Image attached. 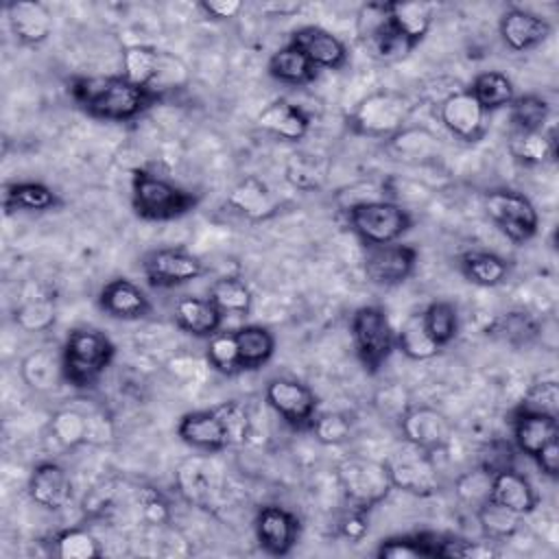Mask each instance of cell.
<instances>
[{
    "label": "cell",
    "instance_id": "41",
    "mask_svg": "<svg viewBox=\"0 0 559 559\" xmlns=\"http://www.w3.org/2000/svg\"><path fill=\"white\" fill-rule=\"evenodd\" d=\"M437 533H415V535H397L382 539L376 555L380 559H419V557H437Z\"/></svg>",
    "mask_w": 559,
    "mask_h": 559
},
{
    "label": "cell",
    "instance_id": "24",
    "mask_svg": "<svg viewBox=\"0 0 559 559\" xmlns=\"http://www.w3.org/2000/svg\"><path fill=\"white\" fill-rule=\"evenodd\" d=\"M177 435L186 445L203 452H221L229 445L225 426L216 408L186 413L177 424Z\"/></svg>",
    "mask_w": 559,
    "mask_h": 559
},
{
    "label": "cell",
    "instance_id": "19",
    "mask_svg": "<svg viewBox=\"0 0 559 559\" xmlns=\"http://www.w3.org/2000/svg\"><path fill=\"white\" fill-rule=\"evenodd\" d=\"M550 31L552 26L548 20L518 7L507 9L498 22L500 39L513 52H526L539 46L550 35Z\"/></svg>",
    "mask_w": 559,
    "mask_h": 559
},
{
    "label": "cell",
    "instance_id": "50",
    "mask_svg": "<svg viewBox=\"0 0 559 559\" xmlns=\"http://www.w3.org/2000/svg\"><path fill=\"white\" fill-rule=\"evenodd\" d=\"M55 555L61 559H96L103 555L98 539L85 528H66L52 537Z\"/></svg>",
    "mask_w": 559,
    "mask_h": 559
},
{
    "label": "cell",
    "instance_id": "5",
    "mask_svg": "<svg viewBox=\"0 0 559 559\" xmlns=\"http://www.w3.org/2000/svg\"><path fill=\"white\" fill-rule=\"evenodd\" d=\"M345 214L349 229L365 247L397 242V238L413 227L411 212L404 205L386 199L354 203Z\"/></svg>",
    "mask_w": 559,
    "mask_h": 559
},
{
    "label": "cell",
    "instance_id": "18",
    "mask_svg": "<svg viewBox=\"0 0 559 559\" xmlns=\"http://www.w3.org/2000/svg\"><path fill=\"white\" fill-rule=\"evenodd\" d=\"M288 44L297 46L317 68L338 70L347 63V46L323 26H299L290 33Z\"/></svg>",
    "mask_w": 559,
    "mask_h": 559
},
{
    "label": "cell",
    "instance_id": "20",
    "mask_svg": "<svg viewBox=\"0 0 559 559\" xmlns=\"http://www.w3.org/2000/svg\"><path fill=\"white\" fill-rule=\"evenodd\" d=\"M72 480L66 467L55 461H41L33 467L28 476V496L35 504L57 511L72 500Z\"/></svg>",
    "mask_w": 559,
    "mask_h": 559
},
{
    "label": "cell",
    "instance_id": "6",
    "mask_svg": "<svg viewBox=\"0 0 559 559\" xmlns=\"http://www.w3.org/2000/svg\"><path fill=\"white\" fill-rule=\"evenodd\" d=\"M352 341L362 369L376 376L395 349V330L380 306H362L352 314Z\"/></svg>",
    "mask_w": 559,
    "mask_h": 559
},
{
    "label": "cell",
    "instance_id": "27",
    "mask_svg": "<svg viewBox=\"0 0 559 559\" xmlns=\"http://www.w3.org/2000/svg\"><path fill=\"white\" fill-rule=\"evenodd\" d=\"M489 500L507 507L518 515H528L537 509L539 496L524 474L515 472L513 467H507L493 474Z\"/></svg>",
    "mask_w": 559,
    "mask_h": 559
},
{
    "label": "cell",
    "instance_id": "47",
    "mask_svg": "<svg viewBox=\"0 0 559 559\" xmlns=\"http://www.w3.org/2000/svg\"><path fill=\"white\" fill-rule=\"evenodd\" d=\"M389 148L393 157L404 162H417L435 155L437 138L426 129H402L389 138Z\"/></svg>",
    "mask_w": 559,
    "mask_h": 559
},
{
    "label": "cell",
    "instance_id": "59",
    "mask_svg": "<svg viewBox=\"0 0 559 559\" xmlns=\"http://www.w3.org/2000/svg\"><path fill=\"white\" fill-rule=\"evenodd\" d=\"M199 9L205 13V17L212 20H231L240 13L242 2L240 0H203Z\"/></svg>",
    "mask_w": 559,
    "mask_h": 559
},
{
    "label": "cell",
    "instance_id": "22",
    "mask_svg": "<svg viewBox=\"0 0 559 559\" xmlns=\"http://www.w3.org/2000/svg\"><path fill=\"white\" fill-rule=\"evenodd\" d=\"M98 308L111 319L138 321L151 312V301L138 284L127 277H116L100 288Z\"/></svg>",
    "mask_w": 559,
    "mask_h": 559
},
{
    "label": "cell",
    "instance_id": "1",
    "mask_svg": "<svg viewBox=\"0 0 559 559\" xmlns=\"http://www.w3.org/2000/svg\"><path fill=\"white\" fill-rule=\"evenodd\" d=\"M72 100L92 118L129 122L153 107L162 94L131 83L127 76H74L68 83Z\"/></svg>",
    "mask_w": 559,
    "mask_h": 559
},
{
    "label": "cell",
    "instance_id": "15",
    "mask_svg": "<svg viewBox=\"0 0 559 559\" xmlns=\"http://www.w3.org/2000/svg\"><path fill=\"white\" fill-rule=\"evenodd\" d=\"M439 120L463 142H478L487 131V111L467 87L454 90L439 100Z\"/></svg>",
    "mask_w": 559,
    "mask_h": 559
},
{
    "label": "cell",
    "instance_id": "28",
    "mask_svg": "<svg viewBox=\"0 0 559 559\" xmlns=\"http://www.w3.org/2000/svg\"><path fill=\"white\" fill-rule=\"evenodd\" d=\"M223 312L207 297H181L175 304V323L181 332L210 338L223 325Z\"/></svg>",
    "mask_w": 559,
    "mask_h": 559
},
{
    "label": "cell",
    "instance_id": "4",
    "mask_svg": "<svg viewBox=\"0 0 559 559\" xmlns=\"http://www.w3.org/2000/svg\"><path fill=\"white\" fill-rule=\"evenodd\" d=\"M413 100L395 90H378L347 114V129L356 135L389 140L404 129L408 116L413 114Z\"/></svg>",
    "mask_w": 559,
    "mask_h": 559
},
{
    "label": "cell",
    "instance_id": "57",
    "mask_svg": "<svg viewBox=\"0 0 559 559\" xmlns=\"http://www.w3.org/2000/svg\"><path fill=\"white\" fill-rule=\"evenodd\" d=\"M511 463H513V448L507 441H491L489 443V454H485L483 461H480V465L491 469L493 474L500 472V469L511 467Z\"/></svg>",
    "mask_w": 559,
    "mask_h": 559
},
{
    "label": "cell",
    "instance_id": "16",
    "mask_svg": "<svg viewBox=\"0 0 559 559\" xmlns=\"http://www.w3.org/2000/svg\"><path fill=\"white\" fill-rule=\"evenodd\" d=\"M258 546L273 557L288 555L299 539V518L280 504H264L253 518Z\"/></svg>",
    "mask_w": 559,
    "mask_h": 559
},
{
    "label": "cell",
    "instance_id": "17",
    "mask_svg": "<svg viewBox=\"0 0 559 559\" xmlns=\"http://www.w3.org/2000/svg\"><path fill=\"white\" fill-rule=\"evenodd\" d=\"M400 432L406 443L435 454L450 443L452 426L443 413L432 406H408L400 419Z\"/></svg>",
    "mask_w": 559,
    "mask_h": 559
},
{
    "label": "cell",
    "instance_id": "61",
    "mask_svg": "<svg viewBox=\"0 0 559 559\" xmlns=\"http://www.w3.org/2000/svg\"><path fill=\"white\" fill-rule=\"evenodd\" d=\"M142 513H144V518L151 524H162L170 515L166 500L159 493H155V491H146L144 493V498H142Z\"/></svg>",
    "mask_w": 559,
    "mask_h": 559
},
{
    "label": "cell",
    "instance_id": "45",
    "mask_svg": "<svg viewBox=\"0 0 559 559\" xmlns=\"http://www.w3.org/2000/svg\"><path fill=\"white\" fill-rule=\"evenodd\" d=\"M491 483L493 472L483 465H476L454 480V493L463 507L476 511L491 498Z\"/></svg>",
    "mask_w": 559,
    "mask_h": 559
},
{
    "label": "cell",
    "instance_id": "54",
    "mask_svg": "<svg viewBox=\"0 0 559 559\" xmlns=\"http://www.w3.org/2000/svg\"><path fill=\"white\" fill-rule=\"evenodd\" d=\"M518 408L557 417L559 415V386H557V382L555 380H544V382L533 384L526 391V395H524V400Z\"/></svg>",
    "mask_w": 559,
    "mask_h": 559
},
{
    "label": "cell",
    "instance_id": "34",
    "mask_svg": "<svg viewBox=\"0 0 559 559\" xmlns=\"http://www.w3.org/2000/svg\"><path fill=\"white\" fill-rule=\"evenodd\" d=\"M509 262L491 251H467L459 258V271L476 286H500L509 275Z\"/></svg>",
    "mask_w": 559,
    "mask_h": 559
},
{
    "label": "cell",
    "instance_id": "11",
    "mask_svg": "<svg viewBox=\"0 0 559 559\" xmlns=\"http://www.w3.org/2000/svg\"><path fill=\"white\" fill-rule=\"evenodd\" d=\"M264 400L295 430H310L319 413L314 391L295 378H271L264 389Z\"/></svg>",
    "mask_w": 559,
    "mask_h": 559
},
{
    "label": "cell",
    "instance_id": "37",
    "mask_svg": "<svg viewBox=\"0 0 559 559\" xmlns=\"http://www.w3.org/2000/svg\"><path fill=\"white\" fill-rule=\"evenodd\" d=\"M94 411H81V408H59L50 417V435L57 443L63 448H76V445H90L92 437V419Z\"/></svg>",
    "mask_w": 559,
    "mask_h": 559
},
{
    "label": "cell",
    "instance_id": "10",
    "mask_svg": "<svg viewBox=\"0 0 559 559\" xmlns=\"http://www.w3.org/2000/svg\"><path fill=\"white\" fill-rule=\"evenodd\" d=\"M356 31L369 55L380 61H397L415 48L391 26L386 15V2L362 4L358 11Z\"/></svg>",
    "mask_w": 559,
    "mask_h": 559
},
{
    "label": "cell",
    "instance_id": "2",
    "mask_svg": "<svg viewBox=\"0 0 559 559\" xmlns=\"http://www.w3.org/2000/svg\"><path fill=\"white\" fill-rule=\"evenodd\" d=\"M116 356L111 338L96 328H74L68 332L61 358L66 382L74 389L94 386Z\"/></svg>",
    "mask_w": 559,
    "mask_h": 559
},
{
    "label": "cell",
    "instance_id": "46",
    "mask_svg": "<svg viewBox=\"0 0 559 559\" xmlns=\"http://www.w3.org/2000/svg\"><path fill=\"white\" fill-rule=\"evenodd\" d=\"M205 360H207L210 369L221 376L240 373L242 367H240V356H238L236 332L218 330L214 336H210L207 347H205Z\"/></svg>",
    "mask_w": 559,
    "mask_h": 559
},
{
    "label": "cell",
    "instance_id": "43",
    "mask_svg": "<svg viewBox=\"0 0 559 559\" xmlns=\"http://www.w3.org/2000/svg\"><path fill=\"white\" fill-rule=\"evenodd\" d=\"M207 299L223 312H231V314H247L251 310V301L253 295L249 290V286L238 280V277H218L207 293Z\"/></svg>",
    "mask_w": 559,
    "mask_h": 559
},
{
    "label": "cell",
    "instance_id": "53",
    "mask_svg": "<svg viewBox=\"0 0 559 559\" xmlns=\"http://www.w3.org/2000/svg\"><path fill=\"white\" fill-rule=\"evenodd\" d=\"M223 426H225V432H227V439H229V445H240L247 441L249 437V430H251V419H249V413L247 408L236 402V400H229L221 406H214Z\"/></svg>",
    "mask_w": 559,
    "mask_h": 559
},
{
    "label": "cell",
    "instance_id": "25",
    "mask_svg": "<svg viewBox=\"0 0 559 559\" xmlns=\"http://www.w3.org/2000/svg\"><path fill=\"white\" fill-rule=\"evenodd\" d=\"M513 426V443L515 450H520L526 456H535L548 441L559 437V424L557 417L533 413V411H520L515 408L511 415Z\"/></svg>",
    "mask_w": 559,
    "mask_h": 559
},
{
    "label": "cell",
    "instance_id": "49",
    "mask_svg": "<svg viewBox=\"0 0 559 559\" xmlns=\"http://www.w3.org/2000/svg\"><path fill=\"white\" fill-rule=\"evenodd\" d=\"M511 122L515 131H544V124L550 116V105L537 94H524L513 98Z\"/></svg>",
    "mask_w": 559,
    "mask_h": 559
},
{
    "label": "cell",
    "instance_id": "26",
    "mask_svg": "<svg viewBox=\"0 0 559 559\" xmlns=\"http://www.w3.org/2000/svg\"><path fill=\"white\" fill-rule=\"evenodd\" d=\"M258 127L280 140L297 142L306 138L310 129V116L301 107L288 103L286 98H277L260 111Z\"/></svg>",
    "mask_w": 559,
    "mask_h": 559
},
{
    "label": "cell",
    "instance_id": "7",
    "mask_svg": "<svg viewBox=\"0 0 559 559\" xmlns=\"http://www.w3.org/2000/svg\"><path fill=\"white\" fill-rule=\"evenodd\" d=\"M336 478L349 507L371 511L393 489L384 461L349 456L338 463Z\"/></svg>",
    "mask_w": 559,
    "mask_h": 559
},
{
    "label": "cell",
    "instance_id": "21",
    "mask_svg": "<svg viewBox=\"0 0 559 559\" xmlns=\"http://www.w3.org/2000/svg\"><path fill=\"white\" fill-rule=\"evenodd\" d=\"M9 28L22 46H39L52 33V15L37 0H13L4 7Z\"/></svg>",
    "mask_w": 559,
    "mask_h": 559
},
{
    "label": "cell",
    "instance_id": "13",
    "mask_svg": "<svg viewBox=\"0 0 559 559\" xmlns=\"http://www.w3.org/2000/svg\"><path fill=\"white\" fill-rule=\"evenodd\" d=\"M142 273L153 288H173L205 273L199 255L186 249H153L142 258Z\"/></svg>",
    "mask_w": 559,
    "mask_h": 559
},
{
    "label": "cell",
    "instance_id": "29",
    "mask_svg": "<svg viewBox=\"0 0 559 559\" xmlns=\"http://www.w3.org/2000/svg\"><path fill=\"white\" fill-rule=\"evenodd\" d=\"M221 478L207 459H188L177 469V487L188 502L210 507L218 493Z\"/></svg>",
    "mask_w": 559,
    "mask_h": 559
},
{
    "label": "cell",
    "instance_id": "3",
    "mask_svg": "<svg viewBox=\"0 0 559 559\" xmlns=\"http://www.w3.org/2000/svg\"><path fill=\"white\" fill-rule=\"evenodd\" d=\"M199 203L194 192H188L173 181L135 168L131 175V207L144 221H173L192 212Z\"/></svg>",
    "mask_w": 559,
    "mask_h": 559
},
{
    "label": "cell",
    "instance_id": "60",
    "mask_svg": "<svg viewBox=\"0 0 559 559\" xmlns=\"http://www.w3.org/2000/svg\"><path fill=\"white\" fill-rule=\"evenodd\" d=\"M537 467L548 476V478H557L559 474V437L548 441L535 456Z\"/></svg>",
    "mask_w": 559,
    "mask_h": 559
},
{
    "label": "cell",
    "instance_id": "56",
    "mask_svg": "<svg viewBox=\"0 0 559 559\" xmlns=\"http://www.w3.org/2000/svg\"><path fill=\"white\" fill-rule=\"evenodd\" d=\"M367 513L369 511H362V509H354L349 507V511L341 518L338 522V533L349 539V542H358L365 537L369 524H367Z\"/></svg>",
    "mask_w": 559,
    "mask_h": 559
},
{
    "label": "cell",
    "instance_id": "35",
    "mask_svg": "<svg viewBox=\"0 0 559 559\" xmlns=\"http://www.w3.org/2000/svg\"><path fill=\"white\" fill-rule=\"evenodd\" d=\"M61 205L59 194L41 181H15L4 188V207L7 212H48Z\"/></svg>",
    "mask_w": 559,
    "mask_h": 559
},
{
    "label": "cell",
    "instance_id": "58",
    "mask_svg": "<svg viewBox=\"0 0 559 559\" xmlns=\"http://www.w3.org/2000/svg\"><path fill=\"white\" fill-rule=\"evenodd\" d=\"M168 369L173 371V376L181 378V380H197L205 369H210L207 360H199L192 356H177L168 362Z\"/></svg>",
    "mask_w": 559,
    "mask_h": 559
},
{
    "label": "cell",
    "instance_id": "38",
    "mask_svg": "<svg viewBox=\"0 0 559 559\" xmlns=\"http://www.w3.org/2000/svg\"><path fill=\"white\" fill-rule=\"evenodd\" d=\"M395 347L411 360H428L441 352V347L428 334L421 312H415L402 321L400 330L395 332Z\"/></svg>",
    "mask_w": 559,
    "mask_h": 559
},
{
    "label": "cell",
    "instance_id": "32",
    "mask_svg": "<svg viewBox=\"0 0 559 559\" xmlns=\"http://www.w3.org/2000/svg\"><path fill=\"white\" fill-rule=\"evenodd\" d=\"M539 332H542L539 321L526 310L502 312V314L493 317L485 328V334L489 338L511 345V347L531 345L539 336Z\"/></svg>",
    "mask_w": 559,
    "mask_h": 559
},
{
    "label": "cell",
    "instance_id": "42",
    "mask_svg": "<svg viewBox=\"0 0 559 559\" xmlns=\"http://www.w3.org/2000/svg\"><path fill=\"white\" fill-rule=\"evenodd\" d=\"M474 513L478 518V524H480V531H483L485 539H489V542H502V539L513 537L520 531V524H522V518H524V515H518V513L509 511L507 507H502L493 500H487Z\"/></svg>",
    "mask_w": 559,
    "mask_h": 559
},
{
    "label": "cell",
    "instance_id": "31",
    "mask_svg": "<svg viewBox=\"0 0 559 559\" xmlns=\"http://www.w3.org/2000/svg\"><path fill=\"white\" fill-rule=\"evenodd\" d=\"M386 15L391 26L408 39L413 46H417L426 33L430 31L432 17H435V4L413 0V2H386Z\"/></svg>",
    "mask_w": 559,
    "mask_h": 559
},
{
    "label": "cell",
    "instance_id": "52",
    "mask_svg": "<svg viewBox=\"0 0 559 559\" xmlns=\"http://www.w3.org/2000/svg\"><path fill=\"white\" fill-rule=\"evenodd\" d=\"M288 181L299 190H314L325 179V168L321 166L317 155H293L286 166Z\"/></svg>",
    "mask_w": 559,
    "mask_h": 559
},
{
    "label": "cell",
    "instance_id": "36",
    "mask_svg": "<svg viewBox=\"0 0 559 559\" xmlns=\"http://www.w3.org/2000/svg\"><path fill=\"white\" fill-rule=\"evenodd\" d=\"M242 371H255L275 354V336L264 325H242L236 330Z\"/></svg>",
    "mask_w": 559,
    "mask_h": 559
},
{
    "label": "cell",
    "instance_id": "48",
    "mask_svg": "<svg viewBox=\"0 0 559 559\" xmlns=\"http://www.w3.org/2000/svg\"><path fill=\"white\" fill-rule=\"evenodd\" d=\"M428 334L439 347L452 343L459 334V310L452 301H432L421 312Z\"/></svg>",
    "mask_w": 559,
    "mask_h": 559
},
{
    "label": "cell",
    "instance_id": "44",
    "mask_svg": "<svg viewBox=\"0 0 559 559\" xmlns=\"http://www.w3.org/2000/svg\"><path fill=\"white\" fill-rule=\"evenodd\" d=\"M13 321L24 332H46L55 325V299L50 295L24 297L15 310Z\"/></svg>",
    "mask_w": 559,
    "mask_h": 559
},
{
    "label": "cell",
    "instance_id": "9",
    "mask_svg": "<svg viewBox=\"0 0 559 559\" xmlns=\"http://www.w3.org/2000/svg\"><path fill=\"white\" fill-rule=\"evenodd\" d=\"M485 212L493 225L515 245L528 242L539 227V216L528 197L511 188H496L485 194Z\"/></svg>",
    "mask_w": 559,
    "mask_h": 559
},
{
    "label": "cell",
    "instance_id": "39",
    "mask_svg": "<svg viewBox=\"0 0 559 559\" xmlns=\"http://www.w3.org/2000/svg\"><path fill=\"white\" fill-rule=\"evenodd\" d=\"M467 90L474 94V98L480 103V107L485 111L509 107L515 98L511 79L500 70H487V72L476 74V79L472 81V85Z\"/></svg>",
    "mask_w": 559,
    "mask_h": 559
},
{
    "label": "cell",
    "instance_id": "51",
    "mask_svg": "<svg viewBox=\"0 0 559 559\" xmlns=\"http://www.w3.org/2000/svg\"><path fill=\"white\" fill-rule=\"evenodd\" d=\"M317 441L325 445L345 443L354 432V421L347 413H317L310 426Z\"/></svg>",
    "mask_w": 559,
    "mask_h": 559
},
{
    "label": "cell",
    "instance_id": "14",
    "mask_svg": "<svg viewBox=\"0 0 559 559\" xmlns=\"http://www.w3.org/2000/svg\"><path fill=\"white\" fill-rule=\"evenodd\" d=\"M417 258H419V251L413 245H404V242L376 245V247H367L362 269L371 284L397 286L415 273Z\"/></svg>",
    "mask_w": 559,
    "mask_h": 559
},
{
    "label": "cell",
    "instance_id": "33",
    "mask_svg": "<svg viewBox=\"0 0 559 559\" xmlns=\"http://www.w3.org/2000/svg\"><path fill=\"white\" fill-rule=\"evenodd\" d=\"M317 70L319 68L293 44L277 48L266 63L269 76L286 85H308L317 79Z\"/></svg>",
    "mask_w": 559,
    "mask_h": 559
},
{
    "label": "cell",
    "instance_id": "8",
    "mask_svg": "<svg viewBox=\"0 0 559 559\" xmlns=\"http://www.w3.org/2000/svg\"><path fill=\"white\" fill-rule=\"evenodd\" d=\"M122 76H127L135 85L162 94L164 90H170L186 79V68L177 57L164 50L133 44L127 46L122 52Z\"/></svg>",
    "mask_w": 559,
    "mask_h": 559
},
{
    "label": "cell",
    "instance_id": "12",
    "mask_svg": "<svg viewBox=\"0 0 559 559\" xmlns=\"http://www.w3.org/2000/svg\"><path fill=\"white\" fill-rule=\"evenodd\" d=\"M391 485L413 496H432L439 491V472L430 452L408 443V448L393 452L386 461Z\"/></svg>",
    "mask_w": 559,
    "mask_h": 559
},
{
    "label": "cell",
    "instance_id": "40",
    "mask_svg": "<svg viewBox=\"0 0 559 559\" xmlns=\"http://www.w3.org/2000/svg\"><path fill=\"white\" fill-rule=\"evenodd\" d=\"M509 148L518 162L526 166H542L555 159L557 140L552 131H515Z\"/></svg>",
    "mask_w": 559,
    "mask_h": 559
},
{
    "label": "cell",
    "instance_id": "30",
    "mask_svg": "<svg viewBox=\"0 0 559 559\" xmlns=\"http://www.w3.org/2000/svg\"><path fill=\"white\" fill-rule=\"evenodd\" d=\"M22 380L37 393H48L66 382L61 349L39 347L31 352L20 365Z\"/></svg>",
    "mask_w": 559,
    "mask_h": 559
},
{
    "label": "cell",
    "instance_id": "23",
    "mask_svg": "<svg viewBox=\"0 0 559 559\" xmlns=\"http://www.w3.org/2000/svg\"><path fill=\"white\" fill-rule=\"evenodd\" d=\"M227 205L249 221H266L280 212V199L255 175L242 177L231 188V192L227 194Z\"/></svg>",
    "mask_w": 559,
    "mask_h": 559
},
{
    "label": "cell",
    "instance_id": "55",
    "mask_svg": "<svg viewBox=\"0 0 559 559\" xmlns=\"http://www.w3.org/2000/svg\"><path fill=\"white\" fill-rule=\"evenodd\" d=\"M498 550L491 546V542H472L456 535H441L437 544V557L452 559V557H493Z\"/></svg>",
    "mask_w": 559,
    "mask_h": 559
}]
</instances>
